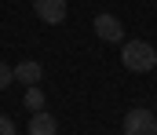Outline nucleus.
Here are the masks:
<instances>
[{
	"label": "nucleus",
	"mask_w": 157,
	"mask_h": 135,
	"mask_svg": "<svg viewBox=\"0 0 157 135\" xmlns=\"http://www.w3.org/2000/svg\"><path fill=\"white\" fill-rule=\"evenodd\" d=\"M121 62H124L132 73H150V69H157V47L146 44V40H124Z\"/></svg>",
	"instance_id": "f257e3e1"
},
{
	"label": "nucleus",
	"mask_w": 157,
	"mask_h": 135,
	"mask_svg": "<svg viewBox=\"0 0 157 135\" xmlns=\"http://www.w3.org/2000/svg\"><path fill=\"white\" fill-rule=\"evenodd\" d=\"M124 135H157V113L135 106L124 113Z\"/></svg>",
	"instance_id": "f03ea898"
},
{
	"label": "nucleus",
	"mask_w": 157,
	"mask_h": 135,
	"mask_svg": "<svg viewBox=\"0 0 157 135\" xmlns=\"http://www.w3.org/2000/svg\"><path fill=\"white\" fill-rule=\"evenodd\" d=\"M33 11H37V18H44L48 26L66 22V0H33Z\"/></svg>",
	"instance_id": "7ed1b4c3"
},
{
	"label": "nucleus",
	"mask_w": 157,
	"mask_h": 135,
	"mask_svg": "<svg viewBox=\"0 0 157 135\" xmlns=\"http://www.w3.org/2000/svg\"><path fill=\"white\" fill-rule=\"evenodd\" d=\"M91 26H95V33H99L106 44H121V40H124V26H121L113 15H95Z\"/></svg>",
	"instance_id": "20e7f679"
},
{
	"label": "nucleus",
	"mask_w": 157,
	"mask_h": 135,
	"mask_svg": "<svg viewBox=\"0 0 157 135\" xmlns=\"http://www.w3.org/2000/svg\"><path fill=\"white\" fill-rule=\"evenodd\" d=\"M40 77H44V66H40V62H33V58H22V62L15 66V81H22L26 88L40 84Z\"/></svg>",
	"instance_id": "39448f33"
},
{
	"label": "nucleus",
	"mask_w": 157,
	"mask_h": 135,
	"mask_svg": "<svg viewBox=\"0 0 157 135\" xmlns=\"http://www.w3.org/2000/svg\"><path fill=\"white\" fill-rule=\"evenodd\" d=\"M29 135H59V124H55V117H48L44 110L29 117Z\"/></svg>",
	"instance_id": "423d86ee"
},
{
	"label": "nucleus",
	"mask_w": 157,
	"mask_h": 135,
	"mask_svg": "<svg viewBox=\"0 0 157 135\" xmlns=\"http://www.w3.org/2000/svg\"><path fill=\"white\" fill-rule=\"evenodd\" d=\"M26 110H33V113H40L44 110V91L33 84V88H26Z\"/></svg>",
	"instance_id": "0eeeda50"
},
{
	"label": "nucleus",
	"mask_w": 157,
	"mask_h": 135,
	"mask_svg": "<svg viewBox=\"0 0 157 135\" xmlns=\"http://www.w3.org/2000/svg\"><path fill=\"white\" fill-rule=\"evenodd\" d=\"M11 81H15V69H11V66H4V62H0V91L7 88V84H11Z\"/></svg>",
	"instance_id": "6e6552de"
},
{
	"label": "nucleus",
	"mask_w": 157,
	"mask_h": 135,
	"mask_svg": "<svg viewBox=\"0 0 157 135\" xmlns=\"http://www.w3.org/2000/svg\"><path fill=\"white\" fill-rule=\"evenodd\" d=\"M0 135H15V124H11L7 117H0Z\"/></svg>",
	"instance_id": "1a4fd4ad"
}]
</instances>
